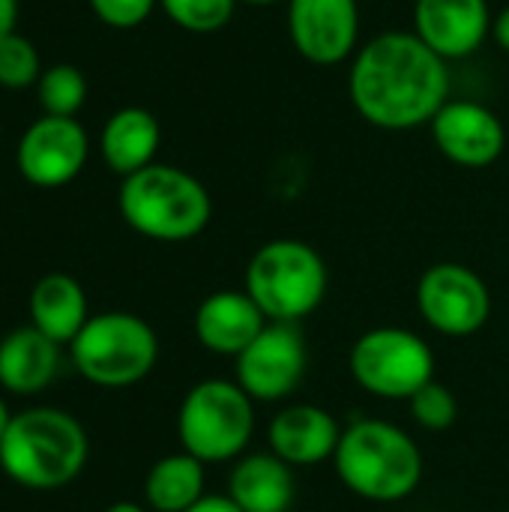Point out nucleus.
Returning a JSON list of instances; mask_svg holds the SVG:
<instances>
[{
	"label": "nucleus",
	"instance_id": "nucleus-1",
	"mask_svg": "<svg viewBox=\"0 0 509 512\" xmlns=\"http://www.w3.org/2000/svg\"><path fill=\"white\" fill-rule=\"evenodd\" d=\"M348 96L366 123L408 132L429 126L450 102V69L414 30H387L357 48Z\"/></svg>",
	"mask_w": 509,
	"mask_h": 512
},
{
	"label": "nucleus",
	"instance_id": "nucleus-2",
	"mask_svg": "<svg viewBox=\"0 0 509 512\" xmlns=\"http://www.w3.org/2000/svg\"><path fill=\"white\" fill-rule=\"evenodd\" d=\"M90 459L84 426L60 408H27L12 417L0 441L3 474L30 492L69 486Z\"/></svg>",
	"mask_w": 509,
	"mask_h": 512
},
{
	"label": "nucleus",
	"instance_id": "nucleus-3",
	"mask_svg": "<svg viewBox=\"0 0 509 512\" xmlns=\"http://www.w3.org/2000/svg\"><path fill=\"white\" fill-rule=\"evenodd\" d=\"M333 468L351 495L372 504H399L423 480V453L405 429L363 417L342 429Z\"/></svg>",
	"mask_w": 509,
	"mask_h": 512
},
{
	"label": "nucleus",
	"instance_id": "nucleus-4",
	"mask_svg": "<svg viewBox=\"0 0 509 512\" xmlns=\"http://www.w3.org/2000/svg\"><path fill=\"white\" fill-rule=\"evenodd\" d=\"M117 207L135 234L156 243L195 240L213 216L207 186L195 174L162 162L123 177Z\"/></svg>",
	"mask_w": 509,
	"mask_h": 512
},
{
	"label": "nucleus",
	"instance_id": "nucleus-5",
	"mask_svg": "<svg viewBox=\"0 0 509 512\" xmlns=\"http://www.w3.org/2000/svg\"><path fill=\"white\" fill-rule=\"evenodd\" d=\"M270 324H297L327 297V264L303 240L279 237L264 243L246 267L243 288Z\"/></svg>",
	"mask_w": 509,
	"mask_h": 512
},
{
	"label": "nucleus",
	"instance_id": "nucleus-6",
	"mask_svg": "<svg viewBox=\"0 0 509 512\" xmlns=\"http://www.w3.org/2000/svg\"><path fill=\"white\" fill-rule=\"evenodd\" d=\"M255 435V402L237 381L207 378L195 384L177 411L180 447L204 465L234 462Z\"/></svg>",
	"mask_w": 509,
	"mask_h": 512
},
{
	"label": "nucleus",
	"instance_id": "nucleus-7",
	"mask_svg": "<svg viewBox=\"0 0 509 512\" xmlns=\"http://www.w3.org/2000/svg\"><path fill=\"white\" fill-rule=\"evenodd\" d=\"M72 366L96 387H132L144 381L159 360L156 330L132 312L90 315L69 345Z\"/></svg>",
	"mask_w": 509,
	"mask_h": 512
},
{
	"label": "nucleus",
	"instance_id": "nucleus-8",
	"mask_svg": "<svg viewBox=\"0 0 509 512\" xmlns=\"http://www.w3.org/2000/svg\"><path fill=\"white\" fill-rule=\"evenodd\" d=\"M348 369L357 387L375 399L408 402L435 378V354L423 336L405 327H375L351 345Z\"/></svg>",
	"mask_w": 509,
	"mask_h": 512
},
{
	"label": "nucleus",
	"instance_id": "nucleus-9",
	"mask_svg": "<svg viewBox=\"0 0 509 512\" xmlns=\"http://www.w3.org/2000/svg\"><path fill=\"white\" fill-rule=\"evenodd\" d=\"M417 309L423 321L450 339L474 336L492 315V294L480 273L465 264H432L417 282Z\"/></svg>",
	"mask_w": 509,
	"mask_h": 512
},
{
	"label": "nucleus",
	"instance_id": "nucleus-10",
	"mask_svg": "<svg viewBox=\"0 0 509 512\" xmlns=\"http://www.w3.org/2000/svg\"><path fill=\"white\" fill-rule=\"evenodd\" d=\"M306 342L294 324H267L234 360V381L252 402L288 399L306 375Z\"/></svg>",
	"mask_w": 509,
	"mask_h": 512
},
{
	"label": "nucleus",
	"instance_id": "nucleus-11",
	"mask_svg": "<svg viewBox=\"0 0 509 512\" xmlns=\"http://www.w3.org/2000/svg\"><path fill=\"white\" fill-rule=\"evenodd\" d=\"M90 141L75 117H39L18 141V171L39 189H57L72 183L87 165Z\"/></svg>",
	"mask_w": 509,
	"mask_h": 512
},
{
	"label": "nucleus",
	"instance_id": "nucleus-12",
	"mask_svg": "<svg viewBox=\"0 0 509 512\" xmlns=\"http://www.w3.org/2000/svg\"><path fill=\"white\" fill-rule=\"evenodd\" d=\"M288 36L315 66H339L360 45V0H288Z\"/></svg>",
	"mask_w": 509,
	"mask_h": 512
},
{
	"label": "nucleus",
	"instance_id": "nucleus-13",
	"mask_svg": "<svg viewBox=\"0 0 509 512\" xmlns=\"http://www.w3.org/2000/svg\"><path fill=\"white\" fill-rule=\"evenodd\" d=\"M438 153L468 171L495 165L507 150L504 120L483 102L450 99L429 123Z\"/></svg>",
	"mask_w": 509,
	"mask_h": 512
},
{
	"label": "nucleus",
	"instance_id": "nucleus-14",
	"mask_svg": "<svg viewBox=\"0 0 509 512\" xmlns=\"http://www.w3.org/2000/svg\"><path fill=\"white\" fill-rule=\"evenodd\" d=\"M489 0H414V33L444 60L471 57L492 36Z\"/></svg>",
	"mask_w": 509,
	"mask_h": 512
},
{
	"label": "nucleus",
	"instance_id": "nucleus-15",
	"mask_svg": "<svg viewBox=\"0 0 509 512\" xmlns=\"http://www.w3.org/2000/svg\"><path fill=\"white\" fill-rule=\"evenodd\" d=\"M267 315L246 291H213L195 309V339L219 357H240L267 327Z\"/></svg>",
	"mask_w": 509,
	"mask_h": 512
},
{
	"label": "nucleus",
	"instance_id": "nucleus-16",
	"mask_svg": "<svg viewBox=\"0 0 509 512\" xmlns=\"http://www.w3.org/2000/svg\"><path fill=\"white\" fill-rule=\"evenodd\" d=\"M342 426L327 408L318 405H288L282 408L267 429L270 453L291 468H312L336 456Z\"/></svg>",
	"mask_w": 509,
	"mask_h": 512
},
{
	"label": "nucleus",
	"instance_id": "nucleus-17",
	"mask_svg": "<svg viewBox=\"0 0 509 512\" xmlns=\"http://www.w3.org/2000/svg\"><path fill=\"white\" fill-rule=\"evenodd\" d=\"M60 369V345L36 327H18L0 339V387L15 396L45 390Z\"/></svg>",
	"mask_w": 509,
	"mask_h": 512
},
{
	"label": "nucleus",
	"instance_id": "nucleus-18",
	"mask_svg": "<svg viewBox=\"0 0 509 512\" xmlns=\"http://www.w3.org/2000/svg\"><path fill=\"white\" fill-rule=\"evenodd\" d=\"M30 327L54 339L57 345H72V339L90 321L87 294L78 279L69 273H48L42 276L27 300Z\"/></svg>",
	"mask_w": 509,
	"mask_h": 512
},
{
	"label": "nucleus",
	"instance_id": "nucleus-19",
	"mask_svg": "<svg viewBox=\"0 0 509 512\" xmlns=\"http://www.w3.org/2000/svg\"><path fill=\"white\" fill-rule=\"evenodd\" d=\"M159 141H162L159 120L147 108L129 105L108 117L99 135V150L114 174L129 177L156 162Z\"/></svg>",
	"mask_w": 509,
	"mask_h": 512
},
{
	"label": "nucleus",
	"instance_id": "nucleus-20",
	"mask_svg": "<svg viewBox=\"0 0 509 512\" xmlns=\"http://www.w3.org/2000/svg\"><path fill=\"white\" fill-rule=\"evenodd\" d=\"M228 498L243 512H282L294 504V474L273 453L240 456L228 477Z\"/></svg>",
	"mask_w": 509,
	"mask_h": 512
},
{
	"label": "nucleus",
	"instance_id": "nucleus-21",
	"mask_svg": "<svg viewBox=\"0 0 509 512\" xmlns=\"http://www.w3.org/2000/svg\"><path fill=\"white\" fill-rule=\"evenodd\" d=\"M204 462L186 450L153 462L144 480V501L153 512H186L204 498Z\"/></svg>",
	"mask_w": 509,
	"mask_h": 512
},
{
	"label": "nucleus",
	"instance_id": "nucleus-22",
	"mask_svg": "<svg viewBox=\"0 0 509 512\" xmlns=\"http://www.w3.org/2000/svg\"><path fill=\"white\" fill-rule=\"evenodd\" d=\"M36 99L51 117H75L87 102V78L72 63L45 69L36 81Z\"/></svg>",
	"mask_w": 509,
	"mask_h": 512
},
{
	"label": "nucleus",
	"instance_id": "nucleus-23",
	"mask_svg": "<svg viewBox=\"0 0 509 512\" xmlns=\"http://www.w3.org/2000/svg\"><path fill=\"white\" fill-rule=\"evenodd\" d=\"M159 6L180 30L216 33L234 18L237 0H159Z\"/></svg>",
	"mask_w": 509,
	"mask_h": 512
},
{
	"label": "nucleus",
	"instance_id": "nucleus-24",
	"mask_svg": "<svg viewBox=\"0 0 509 512\" xmlns=\"http://www.w3.org/2000/svg\"><path fill=\"white\" fill-rule=\"evenodd\" d=\"M408 408H411L414 423L423 426L426 432H444L459 420V402L453 390L435 378L408 399Z\"/></svg>",
	"mask_w": 509,
	"mask_h": 512
},
{
	"label": "nucleus",
	"instance_id": "nucleus-25",
	"mask_svg": "<svg viewBox=\"0 0 509 512\" xmlns=\"http://www.w3.org/2000/svg\"><path fill=\"white\" fill-rule=\"evenodd\" d=\"M39 51L21 33H6L0 39V87L21 90L39 81Z\"/></svg>",
	"mask_w": 509,
	"mask_h": 512
},
{
	"label": "nucleus",
	"instance_id": "nucleus-26",
	"mask_svg": "<svg viewBox=\"0 0 509 512\" xmlns=\"http://www.w3.org/2000/svg\"><path fill=\"white\" fill-rule=\"evenodd\" d=\"M156 6H159V0H90L93 15L114 30L141 27Z\"/></svg>",
	"mask_w": 509,
	"mask_h": 512
},
{
	"label": "nucleus",
	"instance_id": "nucleus-27",
	"mask_svg": "<svg viewBox=\"0 0 509 512\" xmlns=\"http://www.w3.org/2000/svg\"><path fill=\"white\" fill-rule=\"evenodd\" d=\"M186 512H243L228 495H204L195 507H189Z\"/></svg>",
	"mask_w": 509,
	"mask_h": 512
},
{
	"label": "nucleus",
	"instance_id": "nucleus-28",
	"mask_svg": "<svg viewBox=\"0 0 509 512\" xmlns=\"http://www.w3.org/2000/svg\"><path fill=\"white\" fill-rule=\"evenodd\" d=\"M492 39L498 42L501 51H507L509 54V6L507 9H501V12L492 18Z\"/></svg>",
	"mask_w": 509,
	"mask_h": 512
},
{
	"label": "nucleus",
	"instance_id": "nucleus-29",
	"mask_svg": "<svg viewBox=\"0 0 509 512\" xmlns=\"http://www.w3.org/2000/svg\"><path fill=\"white\" fill-rule=\"evenodd\" d=\"M18 21V0H0V39L15 30Z\"/></svg>",
	"mask_w": 509,
	"mask_h": 512
},
{
	"label": "nucleus",
	"instance_id": "nucleus-30",
	"mask_svg": "<svg viewBox=\"0 0 509 512\" xmlns=\"http://www.w3.org/2000/svg\"><path fill=\"white\" fill-rule=\"evenodd\" d=\"M105 512H147L141 504H132V501H117V504H111Z\"/></svg>",
	"mask_w": 509,
	"mask_h": 512
},
{
	"label": "nucleus",
	"instance_id": "nucleus-31",
	"mask_svg": "<svg viewBox=\"0 0 509 512\" xmlns=\"http://www.w3.org/2000/svg\"><path fill=\"white\" fill-rule=\"evenodd\" d=\"M12 417H15V414H9L6 402L0 399V441H3V435H6V429H9V423H12Z\"/></svg>",
	"mask_w": 509,
	"mask_h": 512
},
{
	"label": "nucleus",
	"instance_id": "nucleus-32",
	"mask_svg": "<svg viewBox=\"0 0 509 512\" xmlns=\"http://www.w3.org/2000/svg\"><path fill=\"white\" fill-rule=\"evenodd\" d=\"M237 3H246V6H273V3H282V0H237Z\"/></svg>",
	"mask_w": 509,
	"mask_h": 512
},
{
	"label": "nucleus",
	"instance_id": "nucleus-33",
	"mask_svg": "<svg viewBox=\"0 0 509 512\" xmlns=\"http://www.w3.org/2000/svg\"><path fill=\"white\" fill-rule=\"evenodd\" d=\"M282 512H288V510H282Z\"/></svg>",
	"mask_w": 509,
	"mask_h": 512
}]
</instances>
